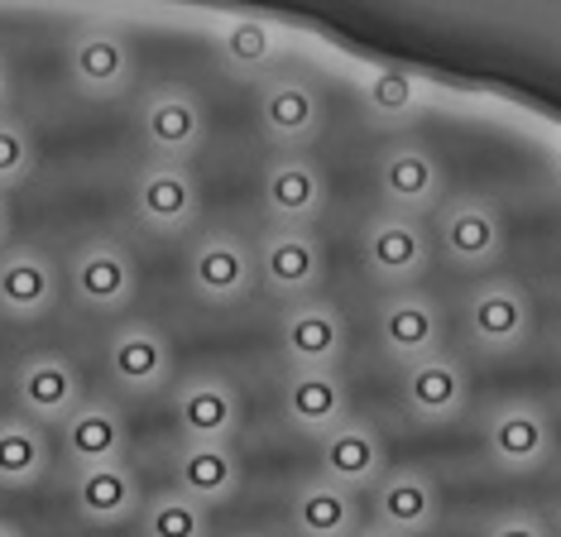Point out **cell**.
<instances>
[{"label": "cell", "mask_w": 561, "mask_h": 537, "mask_svg": "<svg viewBox=\"0 0 561 537\" xmlns=\"http://www.w3.org/2000/svg\"><path fill=\"white\" fill-rule=\"evenodd\" d=\"M379 192H385L389 212L423 216L442 202L446 169L427 145H417V139H393V145L379 153Z\"/></svg>", "instance_id": "5"}, {"label": "cell", "mask_w": 561, "mask_h": 537, "mask_svg": "<svg viewBox=\"0 0 561 537\" xmlns=\"http://www.w3.org/2000/svg\"><path fill=\"white\" fill-rule=\"evenodd\" d=\"M365 106L375 121H408L423 106V82L408 68H375L365 77Z\"/></svg>", "instance_id": "30"}, {"label": "cell", "mask_w": 561, "mask_h": 537, "mask_svg": "<svg viewBox=\"0 0 561 537\" xmlns=\"http://www.w3.org/2000/svg\"><path fill=\"white\" fill-rule=\"evenodd\" d=\"M187 284L202 302H240L245 293L254 288V254L240 236L231 230H211V236H202L193 254H187Z\"/></svg>", "instance_id": "10"}, {"label": "cell", "mask_w": 561, "mask_h": 537, "mask_svg": "<svg viewBox=\"0 0 561 537\" xmlns=\"http://www.w3.org/2000/svg\"><path fill=\"white\" fill-rule=\"evenodd\" d=\"M106 365H111V379L130 393H154L173 379V351L169 341L159 336L154 327L145 322H130L121 327L106 345Z\"/></svg>", "instance_id": "19"}, {"label": "cell", "mask_w": 561, "mask_h": 537, "mask_svg": "<svg viewBox=\"0 0 561 537\" xmlns=\"http://www.w3.org/2000/svg\"><path fill=\"white\" fill-rule=\"evenodd\" d=\"M173 490L197 499L202 509L226 504L240 490V460L231 446H211V442H187L173 460Z\"/></svg>", "instance_id": "24"}, {"label": "cell", "mask_w": 561, "mask_h": 537, "mask_svg": "<svg viewBox=\"0 0 561 537\" xmlns=\"http://www.w3.org/2000/svg\"><path fill=\"white\" fill-rule=\"evenodd\" d=\"M355 537H399V533H385V528H360Z\"/></svg>", "instance_id": "36"}, {"label": "cell", "mask_w": 561, "mask_h": 537, "mask_svg": "<svg viewBox=\"0 0 561 537\" xmlns=\"http://www.w3.org/2000/svg\"><path fill=\"white\" fill-rule=\"evenodd\" d=\"M254 274L260 284L274 293L278 302H312L317 288L327 278V260H322V245L308 236V230H264L260 250H254Z\"/></svg>", "instance_id": "2"}, {"label": "cell", "mask_w": 561, "mask_h": 537, "mask_svg": "<svg viewBox=\"0 0 561 537\" xmlns=\"http://www.w3.org/2000/svg\"><path fill=\"white\" fill-rule=\"evenodd\" d=\"M437 245L456 268L484 274V268H494L504 254V216L494 212V202L456 197L437 221Z\"/></svg>", "instance_id": "9"}, {"label": "cell", "mask_w": 561, "mask_h": 537, "mask_svg": "<svg viewBox=\"0 0 561 537\" xmlns=\"http://www.w3.org/2000/svg\"><path fill=\"white\" fill-rule=\"evenodd\" d=\"M72 293L92 312H121L135 298V264L116 240H96L72 260Z\"/></svg>", "instance_id": "20"}, {"label": "cell", "mask_w": 561, "mask_h": 537, "mask_svg": "<svg viewBox=\"0 0 561 537\" xmlns=\"http://www.w3.org/2000/svg\"><path fill=\"white\" fill-rule=\"evenodd\" d=\"M322 96H317V87L308 77H264L260 82V125L264 135L274 139L278 149L298 153L308 149L317 135H322Z\"/></svg>", "instance_id": "7"}, {"label": "cell", "mask_w": 561, "mask_h": 537, "mask_svg": "<svg viewBox=\"0 0 561 537\" xmlns=\"http://www.w3.org/2000/svg\"><path fill=\"white\" fill-rule=\"evenodd\" d=\"M62 452L82 466H111L125 456V422L111 403H78L62 418Z\"/></svg>", "instance_id": "27"}, {"label": "cell", "mask_w": 561, "mask_h": 537, "mask_svg": "<svg viewBox=\"0 0 561 537\" xmlns=\"http://www.w3.org/2000/svg\"><path fill=\"white\" fill-rule=\"evenodd\" d=\"M288 528L298 537H355L360 533V504L351 490L317 476L288 499Z\"/></svg>", "instance_id": "25"}, {"label": "cell", "mask_w": 561, "mask_h": 537, "mask_svg": "<svg viewBox=\"0 0 561 537\" xmlns=\"http://www.w3.org/2000/svg\"><path fill=\"white\" fill-rule=\"evenodd\" d=\"M375 331H379V345H385L389 361H399L408 369V365L442 351V307L417 288H399L379 302Z\"/></svg>", "instance_id": "6"}, {"label": "cell", "mask_w": 561, "mask_h": 537, "mask_svg": "<svg viewBox=\"0 0 561 537\" xmlns=\"http://www.w3.org/2000/svg\"><path fill=\"white\" fill-rule=\"evenodd\" d=\"M145 537H211V509L169 490L145 504Z\"/></svg>", "instance_id": "31"}, {"label": "cell", "mask_w": 561, "mask_h": 537, "mask_svg": "<svg viewBox=\"0 0 561 537\" xmlns=\"http://www.w3.org/2000/svg\"><path fill=\"white\" fill-rule=\"evenodd\" d=\"M139 130L163 163H183L207 139V111L187 87H159L139 111Z\"/></svg>", "instance_id": "13"}, {"label": "cell", "mask_w": 561, "mask_h": 537, "mask_svg": "<svg viewBox=\"0 0 561 537\" xmlns=\"http://www.w3.org/2000/svg\"><path fill=\"white\" fill-rule=\"evenodd\" d=\"M264 212H270L274 226L284 230H308L327 207V183L317 173L312 159L302 153H278V159L264 169Z\"/></svg>", "instance_id": "14"}, {"label": "cell", "mask_w": 561, "mask_h": 537, "mask_svg": "<svg viewBox=\"0 0 561 537\" xmlns=\"http://www.w3.org/2000/svg\"><path fill=\"white\" fill-rule=\"evenodd\" d=\"M484 537H552L542 528V518H533V514H500L484 528Z\"/></svg>", "instance_id": "33"}, {"label": "cell", "mask_w": 561, "mask_h": 537, "mask_svg": "<svg viewBox=\"0 0 561 537\" xmlns=\"http://www.w3.org/2000/svg\"><path fill=\"white\" fill-rule=\"evenodd\" d=\"M466 331L480 351L508 355L533 336V302L528 293L508 278H484L466 298Z\"/></svg>", "instance_id": "4"}, {"label": "cell", "mask_w": 561, "mask_h": 537, "mask_svg": "<svg viewBox=\"0 0 561 537\" xmlns=\"http://www.w3.org/2000/svg\"><path fill=\"white\" fill-rule=\"evenodd\" d=\"M5 101H10V72H5V62H0V111H5Z\"/></svg>", "instance_id": "34"}, {"label": "cell", "mask_w": 561, "mask_h": 537, "mask_svg": "<svg viewBox=\"0 0 561 537\" xmlns=\"http://www.w3.org/2000/svg\"><path fill=\"white\" fill-rule=\"evenodd\" d=\"M389 470L385 437L375 432V422H341L336 432L322 437V480L341 484V490H375Z\"/></svg>", "instance_id": "17"}, {"label": "cell", "mask_w": 561, "mask_h": 537, "mask_svg": "<svg viewBox=\"0 0 561 537\" xmlns=\"http://www.w3.org/2000/svg\"><path fill=\"white\" fill-rule=\"evenodd\" d=\"M245 537H260V533H245Z\"/></svg>", "instance_id": "38"}, {"label": "cell", "mask_w": 561, "mask_h": 537, "mask_svg": "<svg viewBox=\"0 0 561 537\" xmlns=\"http://www.w3.org/2000/svg\"><path fill=\"white\" fill-rule=\"evenodd\" d=\"M557 537H561V533H557Z\"/></svg>", "instance_id": "39"}, {"label": "cell", "mask_w": 561, "mask_h": 537, "mask_svg": "<svg viewBox=\"0 0 561 537\" xmlns=\"http://www.w3.org/2000/svg\"><path fill=\"white\" fill-rule=\"evenodd\" d=\"M15 393H20V408L30 422H62L82 403L78 369L68 361H58V355H34V361H24L15 375Z\"/></svg>", "instance_id": "21"}, {"label": "cell", "mask_w": 561, "mask_h": 537, "mask_svg": "<svg viewBox=\"0 0 561 537\" xmlns=\"http://www.w3.org/2000/svg\"><path fill=\"white\" fill-rule=\"evenodd\" d=\"M0 537H20V528H10V523H0Z\"/></svg>", "instance_id": "37"}, {"label": "cell", "mask_w": 561, "mask_h": 537, "mask_svg": "<svg viewBox=\"0 0 561 537\" xmlns=\"http://www.w3.org/2000/svg\"><path fill=\"white\" fill-rule=\"evenodd\" d=\"M173 418L183 427L187 442H211V446H231L240 427V393L231 379L221 375H197L178 389Z\"/></svg>", "instance_id": "16"}, {"label": "cell", "mask_w": 561, "mask_h": 537, "mask_svg": "<svg viewBox=\"0 0 561 537\" xmlns=\"http://www.w3.org/2000/svg\"><path fill=\"white\" fill-rule=\"evenodd\" d=\"M68 68H72V82L92 96H116L130 87L135 77V54L121 34H106V30H92L82 38H72L68 48Z\"/></svg>", "instance_id": "23"}, {"label": "cell", "mask_w": 561, "mask_h": 537, "mask_svg": "<svg viewBox=\"0 0 561 537\" xmlns=\"http://www.w3.org/2000/svg\"><path fill=\"white\" fill-rule=\"evenodd\" d=\"M72 504L87 523H125L139 509V480L125 460L111 466H82L72 480Z\"/></svg>", "instance_id": "26"}, {"label": "cell", "mask_w": 561, "mask_h": 537, "mask_svg": "<svg viewBox=\"0 0 561 537\" xmlns=\"http://www.w3.org/2000/svg\"><path fill=\"white\" fill-rule=\"evenodd\" d=\"M437 514H442V494L427 470L393 466L375 484V528L399 537H423L427 528H437Z\"/></svg>", "instance_id": "15"}, {"label": "cell", "mask_w": 561, "mask_h": 537, "mask_svg": "<svg viewBox=\"0 0 561 537\" xmlns=\"http://www.w3.org/2000/svg\"><path fill=\"white\" fill-rule=\"evenodd\" d=\"M284 418L317 442H322L327 432H336L341 422H351V393L336 369H288Z\"/></svg>", "instance_id": "18"}, {"label": "cell", "mask_w": 561, "mask_h": 537, "mask_svg": "<svg viewBox=\"0 0 561 537\" xmlns=\"http://www.w3.org/2000/svg\"><path fill=\"white\" fill-rule=\"evenodd\" d=\"M216 54L236 72H264L278 58V30L260 15H231L216 24Z\"/></svg>", "instance_id": "28"}, {"label": "cell", "mask_w": 561, "mask_h": 537, "mask_svg": "<svg viewBox=\"0 0 561 537\" xmlns=\"http://www.w3.org/2000/svg\"><path fill=\"white\" fill-rule=\"evenodd\" d=\"M48 470V442L39 432V422L30 418H5L0 422V484L20 490L34 484Z\"/></svg>", "instance_id": "29"}, {"label": "cell", "mask_w": 561, "mask_h": 537, "mask_svg": "<svg viewBox=\"0 0 561 537\" xmlns=\"http://www.w3.org/2000/svg\"><path fill=\"white\" fill-rule=\"evenodd\" d=\"M5 230H10V207H5V197H0V240H5Z\"/></svg>", "instance_id": "35"}, {"label": "cell", "mask_w": 561, "mask_h": 537, "mask_svg": "<svg viewBox=\"0 0 561 537\" xmlns=\"http://www.w3.org/2000/svg\"><path fill=\"white\" fill-rule=\"evenodd\" d=\"M58 302V274L39 250H10L0 254V312L34 322Z\"/></svg>", "instance_id": "22"}, {"label": "cell", "mask_w": 561, "mask_h": 537, "mask_svg": "<svg viewBox=\"0 0 561 537\" xmlns=\"http://www.w3.org/2000/svg\"><path fill=\"white\" fill-rule=\"evenodd\" d=\"M484 452L500 470L508 476H528V470H542L557 452V432L552 418L542 413L538 403L514 399L500 403L490 418H484Z\"/></svg>", "instance_id": "3"}, {"label": "cell", "mask_w": 561, "mask_h": 537, "mask_svg": "<svg viewBox=\"0 0 561 537\" xmlns=\"http://www.w3.org/2000/svg\"><path fill=\"white\" fill-rule=\"evenodd\" d=\"M202 212V187L187 163H149L135 178V216L154 236H183Z\"/></svg>", "instance_id": "8"}, {"label": "cell", "mask_w": 561, "mask_h": 537, "mask_svg": "<svg viewBox=\"0 0 561 537\" xmlns=\"http://www.w3.org/2000/svg\"><path fill=\"white\" fill-rule=\"evenodd\" d=\"M470 403V375L451 351H437L427 361L403 369V408L413 413L423 427H442L456 422Z\"/></svg>", "instance_id": "11"}, {"label": "cell", "mask_w": 561, "mask_h": 537, "mask_svg": "<svg viewBox=\"0 0 561 537\" xmlns=\"http://www.w3.org/2000/svg\"><path fill=\"white\" fill-rule=\"evenodd\" d=\"M284 355L293 369H336L346 355V317L336 302H293L284 307V327H278Z\"/></svg>", "instance_id": "12"}, {"label": "cell", "mask_w": 561, "mask_h": 537, "mask_svg": "<svg viewBox=\"0 0 561 537\" xmlns=\"http://www.w3.org/2000/svg\"><path fill=\"white\" fill-rule=\"evenodd\" d=\"M30 169H34V145H30V135H24L15 121H5V115H0V187H10V183H20V178H30Z\"/></svg>", "instance_id": "32"}, {"label": "cell", "mask_w": 561, "mask_h": 537, "mask_svg": "<svg viewBox=\"0 0 561 537\" xmlns=\"http://www.w3.org/2000/svg\"><path fill=\"white\" fill-rule=\"evenodd\" d=\"M360 260H365V274L379 278L389 293L413 288L432 264V236L417 216H399V212L369 216L360 236Z\"/></svg>", "instance_id": "1"}]
</instances>
